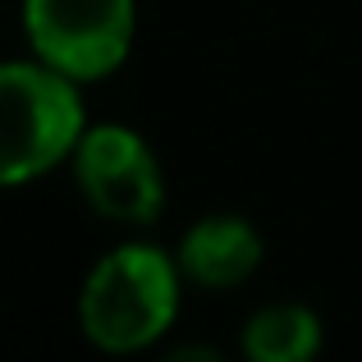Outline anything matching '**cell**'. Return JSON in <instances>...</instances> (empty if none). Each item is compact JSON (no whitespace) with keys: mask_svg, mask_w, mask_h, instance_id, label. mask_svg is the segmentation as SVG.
I'll list each match as a JSON object with an SVG mask.
<instances>
[{"mask_svg":"<svg viewBox=\"0 0 362 362\" xmlns=\"http://www.w3.org/2000/svg\"><path fill=\"white\" fill-rule=\"evenodd\" d=\"M179 262L156 243H124L88 271L78 293L83 335L106 354L156 344L179 317Z\"/></svg>","mask_w":362,"mask_h":362,"instance_id":"1","label":"cell"},{"mask_svg":"<svg viewBox=\"0 0 362 362\" xmlns=\"http://www.w3.org/2000/svg\"><path fill=\"white\" fill-rule=\"evenodd\" d=\"M83 124L78 83L42 60L0 64V188L69 160Z\"/></svg>","mask_w":362,"mask_h":362,"instance_id":"2","label":"cell"},{"mask_svg":"<svg viewBox=\"0 0 362 362\" xmlns=\"http://www.w3.org/2000/svg\"><path fill=\"white\" fill-rule=\"evenodd\" d=\"M23 28L37 60L74 83H97L129 60L138 33L133 0H23Z\"/></svg>","mask_w":362,"mask_h":362,"instance_id":"3","label":"cell"},{"mask_svg":"<svg viewBox=\"0 0 362 362\" xmlns=\"http://www.w3.org/2000/svg\"><path fill=\"white\" fill-rule=\"evenodd\" d=\"M74 179L92 211L119 225H151L165 206V179L160 160L151 156L147 138L124 124H97L83 129L69 151Z\"/></svg>","mask_w":362,"mask_h":362,"instance_id":"4","label":"cell"},{"mask_svg":"<svg viewBox=\"0 0 362 362\" xmlns=\"http://www.w3.org/2000/svg\"><path fill=\"white\" fill-rule=\"evenodd\" d=\"M179 275L202 289H234L262 266V234L243 216H202L175 252Z\"/></svg>","mask_w":362,"mask_h":362,"instance_id":"5","label":"cell"},{"mask_svg":"<svg viewBox=\"0 0 362 362\" xmlns=\"http://www.w3.org/2000/svg\"><path fill=\"white\" fill-rule=\"evenodd\" d=\"M321 349V317L303 303H271L243 330V354L252 362H308Z\"/></svg>","mask_w":362,"mask_h":362,"instance_id":"6","label":"cell"}]
</instances>
